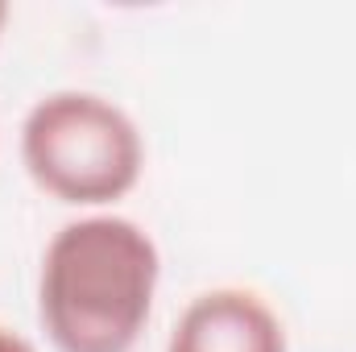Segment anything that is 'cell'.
<instances>
[{"mask_svg": "<svg viewBox=\"0 0 356 352\" xmlns=\"http://www.w3.org/2000/svg\"><path fill=\"white\" fill-rule=\"evenodd\" d=\"M162 253L116 211L63 224L38 269V319L58 352H133L158 298Z\"/></svg>", "mask_w": 356, "mask_h": 352, "instance_id": "cell-1", "label": "cell"}, {"mask_svg": "<svg viewBox=\"0 0 356 352\" xmlns=\"http://www.w3.org/2000/svg\"><path fill=\"white\" fill-rule=\"evenodd\" d=\"M21 166L67 207H108L145 175V137L108 95L50 91L21 120Z\"/></svg>", "mask_w": 356, "mask_h": 352, "instance_id": "cell-2", "label": "cell"}, {"mask_svg": "<svg viewBox=\"0 0 356 352\" xmlns=\"http://www.w3.org/2000/svg\"><path fill=\"white\" fill-rule=\"evenodd\" d=\"M166 352H290V344L277 311L257 290L216 286L182 307Z\"/></svg>", "mask_w": 356, "mask_h": 352, "instance_id": "cell-3", "label": "cell"}, {"mask_svg": "<svg viewBox=\"0 0 356 352\" xmlns=\"http://www.w3.org/2000/svg\"><path fill=\"white\" fill-rule=\"evenodd\" d=\"M0 352H38L21 332H13V328H0Z\"/></svg>", "mask_w": 356, "mask_h": 352, "instance_id": "cell-4", "label": "cell"}, {"mask_svg": "<svg viewBox=\"0 0 356 352\" xmlns=\"http://www.w3.org/2000/svg\"><path fill=\"white\" fill-rule=\"evenodd\" d=\"M4 25H8V4H0V33H4Z\"/></svg>", "mask_w": 356, "mask_h": 352, "instance_id": "cell-5", "label": "cell"}]
</instances>
